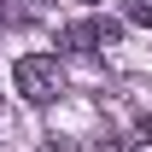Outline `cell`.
<instances>
[{"instance_id": "3957f363", "label": "cell", "mask_w": 152, "mask_h": 152, "mask_svg": "<svg viewBox=\"0 0 152 152\" xmlns=\"http://www.w3.org/2000/svg\"><path fill=\"white\" fill-rule=\"evenodd\" d=\"M129 23H140V29H152V6H140V0H129Z\"/></svg>"}, {"instance_id": "7a4b0ae2", "label": "cell", "mask_w": 152, "mask_h": 152, "mask_svg": "<svg viewBox=\"0 0 152 152\" xmlns=\"http://www.w3.org/2000/svg\"><path fill=\"white\" fill-rule=\"evenodd\" d=\"M117 35H123L117 18H76L58 29V47L64 53H99V47H117Z\"/></svg>"}, {"instance_id": "5b68a950", "label": "cell", "mask_w": 152, "mask_h": 152, "mask_svg": "<svg viewBox=\"0 0 152 152\" xmlns=\"http://www.w3.org/2000/svg\"><path fill=\"white\" fill-rule=\"evenodd\" d=\"M134 134H140V140H152V117H140V123H134Z\"/></svg>"}, {"instance_id": "277c9868", "label": "cell", "mask_w": 152, "mask_h": 152, "mask_svg": "<svg viewBox=\"0 0 152 152\" xmlns=\"http://www.w3.org/2000/svg\"><path fill=\"white\" fill-rule=\"evenodd\" d=\"M41 152H76V140H58L53 134V140H41Z\"/></svg>"}, {"instance_id": "6da1fadb", "label": "cell", "mask_w": 152, "mask_h": 152, "mask_svg": "<svg viewBox=\"0 0 152 152\" xmlns=\"http://www.w3.org/2000/svg\"><path fill=\"white\" fill-rule=\"evenodd\" d=\"M12 82H18V94L29 99V105H53V99L64 94V70H58L53 53H23L18 64H12Z\"/></svg>"}]
</instances>
